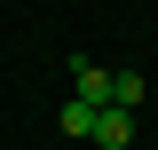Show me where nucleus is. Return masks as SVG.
<instances>
[{"label": "nucleus", "instance_id": "obj_3", "mask_svg": "<svg viewBox=\"0 0 158 150\" xmlns=\"http://www.w3.org/2000/svg\"><path fill=\"white\" fill-rule=\"evenodd\" d=\"M135 103H142V79L135 71H111V111H135Z\"/></svg>", "mask_w": 158, "mask_h": 150}, {"label": "nucleus", "instance_id": "obj_1", "mask_svg": "<svg viewBox=\"0 0 158 150\" xmlns=\"http://www.w3.org/2000/svg\"><path fill=\"white\" fill-rule=\"evenodd\" d=\"M71 71H79V95H71V103H87V111H111V71H103V63H87V56H71Z\"/></svg>", "mask_w": 158, "mask_h": 150}, {"label": "nucleus", "instance_id": "obj_2", "mask_svg": "<svg viewBox=\"0 0 158 150\" xmlns=\"http://www.w3.org/2000/svg\"><path fill=\"white\" fill-rule=\"evenodd\" d=\"M87 142H103V150H127L135 142V111H95V134Z\"/></svg>", "mask_w": 158, "mask_h": 150}]
</instances>
